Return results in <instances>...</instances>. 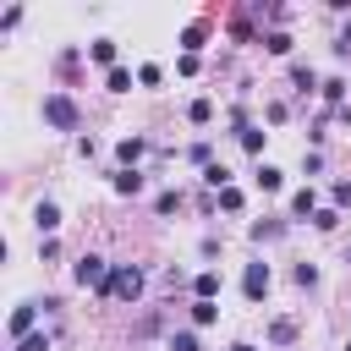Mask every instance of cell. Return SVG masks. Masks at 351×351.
<instances>
[{"mask_svg": "<svg viewBox=\"0 0 351 351\" xmlns=\"http://www.w3.org/2000/svg\"><path fill=\"white\" fill-rule=\"evenodd\" d=\"M291 208H296V214H318V197H313V186H302V192L291 197Z\"/></svg>", "mask_w": 351, "mask_h": 351, "instance_id": "cell-14", "label": "cell"}, {"mask_svg": "<svg viewBox=\"0 0 351 351\" xmlns=\"http://www.w3.org/2000/svg\"><path fill=\"white\" fill-rule=\"evenodd\" d=\"M346 351H351V346H346Z\"/></svg>", "mask_w": 351, "mask_h": 351, "instance_id": "cell-32", "label": "cell"}, {"mask_svg": "<svg viewBox=\"0 0 351 351\" xmlns=\"http://www.w3.org/2000/svg\"><path fill=\"white\" fill-rule=\"evenodd\" d=\"M71 274H77V285H93V291L104 296V285H110V274H115V269H104V258H99V252H82Z\"/></svg>", "mask_w": 351, "mask_h": 351, "instance_id": "cell-1", "label": "cell"}, {"mask_svg": "<svg viewBox=\"0 0 351 351\" xmlns=\"http://www.w3.org/2000/svg\"><path fill=\"white\" fill-rule=\"evenodd\" d=\"M296 285H318V269L313 263H296Z\"/></svg>", "mask_w": 351, "mask_h": 351, "instance_id": "cell-27", "label": "cell"}, {"mask_svg": "<svg viewBox=\"0 0 351 351\" xmlns=\"http://www.w3.org/2000/svg\"><path fill=\"white\" fill-rule=\"evenodd\" d=\"M192 318H197V324H214L219 307H214V302H192Z\"/></svg>", "mask_w": 351, "mask_h": 351, "instance_id": "cell-20", "label": "cell"}, {"mask_svg": "<svg viewBox=\"0 0 351 351\" xmlns=\"http://www.w3.org/2000/svg\"><path fill=\"white\" fill-rule=\"evenodd\" d=\"M291 82L307 93V88H318V77H313V66H291Z\"/></svg>", "mask_w": 351, "mask_h": 351, "instance_id": "cell-16", "label": "cell"}, {"mask_svg": "<svg viewBox=\"0 0 351 351\" xmlns=\"http://www.w3.org/2000/svg\"><path fill=\"white\" fill-rule=\"evenodd\" d=\"M181 44H186V55H192V49H197V44H203V22H192V27H186V33H181Z\"/></svg>", "mask_w": 351, "mask_h": 351, "instance_id": "cell-22", "label": "cell"}, {"mask_svg": "<svg viewBox=\"0 0 351 351\" xmlns=\"http://www.w3.org/2000/svg\"><path fill=\"white\" fill-rule=\"evenodd\" d=\"M192 291H197V302H214V291H219V274H214V269H203V274L192 280Z\"/></svg>", "mask_w": 351, "mask_h": 351, "instance_id": "cell-7", "label": "cell"}, {"mask_svg": "<svg viewBox=\"0 0 351 351\" xmlns=\"http://www.w3.org/2000/svg\"><path fill=\"white\" fill-rule=\"evenodd\" d=\"M170 351H197V335H192V329H181V335H170Z\"/></svg>", "mask_w": 351, "mask_h": 351, "instance_id": "cell-21", "label": "cell"}, {"mask_svg": "<svg viewBox=\"0 0 351 351\" xmlns=\"http://www.w3.org/2000/svg\"><path fill=\"white\" fill-rule=\"evenodd\" d=\"M16 351H49V340H44V335H27V340H22Z\"/></svg>", "mask_w": 351, "mask_h": 351, "instance_id": "cell-29", "label": "cell"}, {"mask_svg": "<svg viewBox=\"0 0 351 351\" xmlns=\"http://www.w3.org/2000/svg\"><path fill=\"white\" fill-rule=\"evenodd\" d=\"M241 148H247V154H258V148H263V132H247V126H241Z\"/></svg>", "mask_w": 351, "mask_h": 351, "instance_id": "cell-25", "label": "cell"}, {"mask_svg": "<svg viewBox=\"0 0 351 351\" xmlns=\"http://www.w3.org/2000/svg\"><path fill=\"white\" fill-rule=\"evenodd\" d=\"M104 88H110V93H126V88H132V71H121V66H115V71L104 77Z\"/></svg>", "mask_w": 351, "mask_h": 351, "instance_id": "cell-15", "label": "cell"}, {"mask_svg": "<svg viewBox=\"0 0 351 351\" xmlns=\"http://www.w3.org/2000/svg\"><path fill=\"white\" fill-rule=\"evenodd\" d=\"M241 291H247V302H263V296H269V263H247Z\"/></svg>", "mask_w": 351, "mask_h": 351, "instance_id": "cell-4", "label": "cell"}, {"mask_svg": "<svg viewBox=\"0 0 351 351\" xmlns=\"http://www.w3.org/2000/svg\"><path fill=\"white\" fill-rule=\"evenodd\" d=\"M154 208H159V214H176V208H181V192H159Z\"/></svg>", "mask_w": 351, "mask_h": 351, "instance_id": "cell-19", "label": "cell"}, {"mask_svg": "<svg viewBox=\"0 0 351 351\" xmlns=\"http://www.w3.org/2000/svg\"><path fill=\"white\" fill-rule=\"evenodd\" d=\"M203 181H208L214 192H225V186H230V170H225V165H208V170H203Z\"/></svg>", "mask_w": 351, "mask_h": 351, "instance_id": "cell-13", "label": "cell"}, {"mask_svg": "<svg viewBox=\"0 0 351 351\" xmlns=\"http://www.w3.org/2000/svg\"><path fill=\"white\" fill-rule=\"evenodd\" d=\"M335 55H351V27H346V33L335 38Z\"/></svg>", "mask_w": 351, "mask_h": 351, "instance_id": "cell-30", "label": "cell"}, {"mask_svg": "<svg viewBox=\"0 0 351 351\" xmlns=\"http://www.w3.org/2000/svg\"><path fill=\"white\" fill-rule=\"evenodd\" d=\"M33 318H38V307H33V302H22V307L11 313V335H16V340H27V335H33Z\"/></svg>", "mask_w": 351, "mask_h": 351, "instance_id": "cell-5", "label": "cell"}, {"mask_svg": "<svg viewBox=\"0 0 351 351\" xmlns=\"http://www.w3.org/2000/svg\"><path fill=\"white\" fill-rule=\"evenodd\" d=\"M236 351H252V346H236Z\"/></svg>", "mask_w": 351, "mask_h": 351, "instance_id": "cell-31", "label": "cell"}, {"mask_svg": "<svg viewBox=\"0 0 351 351\" xmlns=\"http://www.w3.org/2000/svg\"><path fill=\"white\" fill-rule=\"evenodd\" d=\"M280 230H285L280 219H258V225H252V241H269V236H280Z\"/></svg>", "mask_w": 351, "mask_h": 351, "instance_id": "cell-17", "label": "cell"}, {"mask_svg": "<svg viewBox=\"0 0 351 351\" xmlns=\"http://www.w3.org/2000/svg\"><path fill=\"white\" fill-rule=\"evenodd\" d=\"M143 148H148V143H143V137H126V143H121V148H115V154H121V159H126V170H132V165H137V159H143Z\"/></svg>", "mask_w": 351, "mask_h": 351, "instance_id": "cell-11", "label": "cell"}, {"mask_svg": "<svg viewBox=\"0 0 351 351\" xmlns=\"http://www.w3.org/2000/svg\"><path fill=\"white\" fill-rule=\"evenodd\" d=\"M44 121L60 126V132H71V126H77V104H71L66 93H49V99H44Z\"/></svg>", "mask_w": 351, "mask_h": 351, "instance_id": "cell-3", "label": "cell"}, {"mask_svg": "<svg viewBox=\"0 0 351 351\" xmlns=\"http://www.w3.org/2000/svg\"><path fill=\"white\" fill-rule=\"evenodd\" d=\"M186 115H192V121H197V126H203V121H208V115H214V104H208V99H192V104H186Z\"/></svg>", "mask_w": 351, "mask_h": 351, "instance_id": "cell-18", "label": "cell"}, {"mask_svg": "<svg viewBox=\"0 0 351 351\" xmlns=\"http://www.w3.org/2000/svg\"><path fill=\"white\" fill-rule=\"evenodd\" d=\"M324 99H329V104H340V99H346V82H340V77H329V82H324Z\"/></svg>", "mask_w": 351, "mask_h": 351, "instance_id": "cell-23", "label": "cell"}, {"mask_svg": "<svg viewBox=\"0 0 351 351\" xmlns=\"http://www.w3.org/2000/svg\"><path fill=\"white\" fill-rule=\"evenodd\" d=\"M115 192H121V197H137V192H143V176H137V170H121V176H115Z\"/></svg>", "mask_w": 351, "mask_h": 351, "instance_id": "cell-8", "label": "cell"}, {"mask_svg": "<svg viewBox=\"0 0 351 351\" xmlns=\"http://www.w3.org/2000/svg\"><path fill=\"white\" fill-rule=\"evenodd\" d=\"M104 296H121V302H137V296H143V269H132V263H121V269L110 274V285H104Z\"/></svg>", "mask_w": 351, "mask_h": 351, "instance_id": "cell-2", "label": "cell"}, {"mask_svg": "<svg viewBox=\"0 0 351 351\" xmlns=\"http://www.w3.org/2000/svg\"><path fill=\"white\" fill-rule=\"evenodd\" d=\"M33 225H38L44 236H49V230L60 225V208H55V203H38V208H33Z\"/></svg>", "mask_w": 351, "mask_h": 351, "instance_id": "cell-6", "label": "cell"}, {"mask_svg": "<svg viewBox=\"0 0 351 351\" xmlns=\"http://www.w3.org/2000/svg\"><path fill=\"white\" fill-rule=\"evenodd\" d=\"M88 55H93L99 66H110V71H115V44H110V38H99V44H88Z\"/></svg>", "mask_w": 351, "mask_h": 351, "instance_id": "cell-10", "label": "cell"}, {"mask_svg": "<svg viewBox=\"0 0 351 351\" xmlns=\"http://www.w3.org/2000/svg\"><path fill=\"white\" fill-rule=\"evenodd\" d=\"M258 186H263V192H280V186H285V176H280L274 165H258Z\"/></svg>", "mask_w": 351, "mask_h": 351, "instance_id": "cell-12", "label": "cell"}, {"mask_svg": "<svg viewBox=\"0 0 351 351\" xmlns=\"http://www.w3.org/2000/svg\"><path fill=\"white\" fill-rule=\"evenodd\" d=\"M219 208H230V214H236V208H241V192H236V186H225V192H219Z\"/></svg>", "mask_w": 351, "mask_h": 351, "instance_id": "cell-26", "label": "cell"}, {"mask_svg": "<svg viewBox=\"0 0 351 351\" xmlns=\"http://www.w3.org/2000/svg\"><path fill=\"white\" fill-rule=\"evenodd\" d=\"M313 225H318V230H335V225H340V214H335V208H318V214H313Z\"/></svg>", "mask_w": 351, "mask_h": 351, "instance_id": "cell-24", "label": "cell"}, {"mask_svg": "<svg viewBox=\"0 0 351 351\" xmlns=\"http://www.w3.org/2000/svg\"><path fill=\"white\" fill-rule=\"evenodd\" d=\"M335 203H340V208H351V181H335Z\"/></svg>", "mask_w": 351, "mask_h": 351, "instance_id": "cell-28", "label": "cell"}, {"mask_svg": "<svg viewBox=\"0 0 351 351\" xmlns=\"http://www.w3.org/2000/svg\"><path fill=\"white\" fill-rule=\"evenodd\" d=\"M269 340H274V346H291V340H296V324H291V318H274V324H269Z\"/></svg>", "mask_w": 351, "mask_h": 351, "instance_id": "cell-9", "label": "cell"}]
</instances>
